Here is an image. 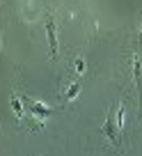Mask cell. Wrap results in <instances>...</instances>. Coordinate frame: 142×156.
Wrapping results in <instances>:
<instances>
[{"mask_svg":"<svg viewBox=\"0 0 142 156\" xmlns=\"http://www.w3.org/2000/svg\"><path fill=\"white\" fill-rule=\"evenodd\" d=\"M12 108H14L16 117H23V106H21V101H19L16 97H12Z\"/></svg>","mask_w":142,"mask_h":156,"instance_id":"6","label":"cell"},{"mask_svg":"<svg viewBox=\"0 0 142 156\" xmlns=\"http://www.w3.org/2000/svg\"><path fill=\"white\" fill-rule=\"evenodd\" d=\"M23 103H25V106H28L32 112H37V115H41V117L50 115V108L44 106V103H39V101H30V99H23Z\"/></svg>","mask_w":142,"mask_h":156,"instance_id":"2","label":"cell"},{"mask_svg":"<svg viewBox=\"0 0 142 156\" xmlns=\"http://www.w3.org/2000/svg\"><path fill=\"white\" fill-rule=\"evenodd\" d=\"M46 37H48V46H50V55H57V28H55L53 16H46Z\"/></svg>","mask_w":142,"mask_h":156,"instance_id":"1","label":"cell"},{"mask_svg":"<svg viewBox=\"0 0 142 156\" xmlns=\"http://www.w3.org/2000/svg\"><path fill=\"white\" fill-rule=\"evenodd\" d=\"M78 92H80V83H74L71 87L67 90V94H64V97H67L69 101H71V99H76V94H78Z\"/></svg>","mask_w":142,"mask_h":156,"instance_id":"5","label":"cell"},{"mask_svg":"<svg viewBox=\"0 0 142 156\" xmlns=\"http://www.w3.org/2000/svg\"><path fill=\"white\" fill-rule=\"evenodd\" d=\"M76 71H78V73L85 71V62H83V60H78V62H76Z\"/></svg>","mask_w":142,"mask_h":156,"instance_id":"7","label":"cell"},{"mask_svg":"<svg viewBox=\"0 0 142 156\" xmlns=\"http://www.w3.org/2000/svg\"><path fill=\"white\" fill-rule=\"evenodd\" d=\"M140 41H142V30H140Z\"/></svg>","mask_w":142,"mask_h":156,"instance_id":"8","label":"cell"},{"mask_svg":"<svg viewBox=\"0 0 142 156\" xmlns=\"http://www.w3.org/2000/svg\"><path fill=\"white\" fill-rule=\"evenodd\" d=\"M140 69H142V62H140V55L133 58V80H135V87H137V94L142 97V80H140Z\"/></svg>","mask_w":142,"mask_h":156,"instance_id":"3","label":"cell"},{"mask_svg":"<svg viewBox=\"0 0 142 156\" xmlns=\"http://www.w3.org/2000/svg\"><path fill=\"white\" fill-rule=\"evenodd\" d=\"M103 131H106V136H108L110 140H113L115 145L119 147V140H117V129H115V124H113V115H108V122L103 124Z\"/></svg>","mask_w":142,"mask_h":156,"instance_id":"4","label":"cell"}]
</instances>
